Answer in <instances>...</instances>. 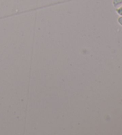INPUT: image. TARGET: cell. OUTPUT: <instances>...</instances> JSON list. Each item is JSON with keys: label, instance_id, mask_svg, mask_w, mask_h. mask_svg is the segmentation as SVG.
Here are the masks:
<instances>
[{"label": "cell", "instance_id": "cell-1", "mask_svg": "<svg viewBox=\"0 0 122 135\" xmlns=\"http://www.w3.org/2000/svg\"><path fill=\"white\" fill-rule=\"evenodd\" d=\"M122 3V0H113V5L114 7L119 6Z\"/></svg>", "mask_w": 122, "mask_h": 135}, {"label": "cell", "instance_id": "cell-2", "mask_svg": "<svg viewBox=\"0 0 122 135\" xmlns=\"http://www.w3.org/2000/svg\"><path fill=\"white\" fill-rule=\"evenodd\" d=\"M116 11L117 12V13L119 14V15L122 16V7H121L120 8L117 9Z\"/></svg>", "mask_w": 122, "mask_h": 135}, {"label": "cell", "instance_id": "cell-3", "mask_svg": "<svg viewBox=\"0 0 122 135\" xmlns=\"http://www.w3.org/2000/svg\"><path fill=\"white\" fill-rule=\"evenodd\" d=\"M118 21H119V22L120 24L122 26V17L119 18Z\"/></svg>", "mask_w": 122, "mask_h": 135}]
</instances>
